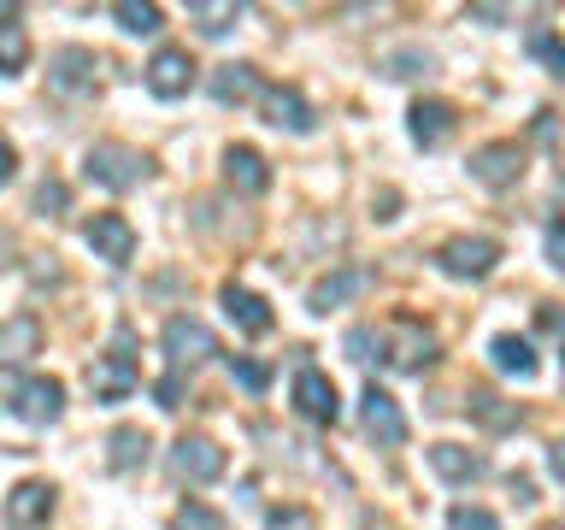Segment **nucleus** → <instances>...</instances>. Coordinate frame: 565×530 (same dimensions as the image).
<instances>
[{"label": "nucleus", "mask_w": 565, "mask_h": 530, "mask_svg": "<svg viewBox=\"0 0 565 530\" xmlns=\"http://www.w3.org/2000/svg\"><path fill=\"white\" fill-rule=\"evenodd\" d=\"M130 348H136V330H130V325H118V330H113V348H106L95 365H88V389H95V401L113 406V401H124V395H130V389L141 383V371H136V353H130Z\"/></svg>", "instance_id": "1"}, {"label": "nucleus", "mask_w": 565, "mask_h": 530, "mask_svg": "<svg viewBox=\"0 0 565 530\" xmlns=\"http://www.w3.org/2000/svg\"><path fill=\"white\" fill-rule=\"evenodd\" d=\"M83 171H88V183H100V189H136V183H148V171H153V159L130 148V141H95L83 159Z\"/></svg>", "instance_id": "2"}, {"label": "nucleus", "mask_w": 565, "mask_h": 530, "mask_svg": "<svg viewBox=\"0 0 565 530\" xmlns=\"http://www.w3.org/2000/svg\"><path fill=\"white\" fill-rule=\"evenodd\" d=\"M436 353H441L436 330H424L418 318H395L388 336H383V360L395 365V371H430Z\"/></svg>", "instance_id": "3"}, {"label": "nucleus", "mask_w": 565, "mask_h": 530, "mask_svg": "<svg viewBox=\"0 0 565 530\" xmlns=\"http://www.w3.org/2000/svg\"><path fill=\"white\" fill-rule=\"evenodd\" d=\"M212 353H218V336H212L201 318H189V312L166 318V360H171V371H194V365H206Z\"/></svg>", "instance_id": "4"}, {"label": "nucleus", "mask_w": 565, "mask_h": 530, "mask_svg": "<svg viewBox=\"0 0 565 530\" xmlns=\"http://www.w3.org/2000/svg\"><path fill=\"white\" fill-rule=\"evenodd\" d=\"M360 424H365V436L377 442V448H401V442H406L401 401L388 395V389H377V383H365V395H360Z\"/></svg>", "instance_id": "5"}, {"label": "nucleus", "mask_w": 565, "mask_h": 530, "mask_svg": "<svg viewBox=\"0 0 565 530\" xmlns=\"http://www.w3.org/2000/svg\"><path fill=\"white\" fill-rule=\"evenodd\" d=\"M295 413L312 418V424H335L342 418V395H335V383L324 378L318 365H295Z\"/></svg>", "instance_id": "6"}, {"label": "nucleus", "mask_w": 565, "mask_h": 530, "mask_svg": "<svg viewBox=\"0 0 565 530\" xmlns=\"http://www.w3.org/2000/svg\"><path fill=\"white\" fill-rule=\"evenodd\" d=\"M494 259H501V242H489V236H454V242H441V254H436V265L448 277H459V283L489 277Z\"/></svg>", "instance_id": "7"}, {"label": "nucleus", "mask_w": 565, "mask_h": 530, "mask_svg": "<svg viewBox=\"0 0 565 530\" xmlns=\"http://www.w3.org/2000/svg\"><path fill=\"white\" fill-rule=\"evenodd\" d=\"M95 71H100V60L88 47H60L47 60V88L60 100H77V95H95Z\"/></svg>", "instance_id": "8"}, {"label": "nucleus", "mask_w": 565, "mask_h": 530, "mask_svg": "<svg viewBox=\"0 0 565 530\" xmlns=\"http://www.w3.org/2000/svg\"><path fill=\"white\" fill-rule=\"evenodd\" d=\"M224 448L212 436H177L171 442V471L183 477V484H212V477H224Z\"/></svg>", "instance_id": "9"}, {"label": "nucleus", "mask_w": 565, "mask_h": 530, "mask_svg": "<svg viewBox=\"0 0 565 530\" xmlns=\"http://www.w3.org/2000/svg\"><path fill=\"white\" fill-rule=\"evenodd\" d=\"M83 242L95 247V259H106V265H130L136 259V230H130L124 212H95L88 230H83Z\"/></svg>", "instance_id": "10"}, {"label": "nucleus", "mask_w": 565, "mask_h": 530, "mask_svg": "<svg viewBox=\"0 0 565 530\" xmlns=\"http://www.w3.org/2000/svg\"><path fill=\"white\" fill-rule=\"evenodd\" d=\"M12 413L24 424H53L65 413V383L60 378H24L12 383Z\"/></svg>", "instance_id": "11"}, {"label": "nucleus", "mask_w": 565, "mask_h": 530, "mask_svg": "<svg viewBox=\"0 0 565 530\" xmlns=\"http://www.w3.org/2000/svg\"><path fill=\"white\" fill-rule=\"evenodd\" d=\"M471 177L483 189H512L524 177V148L519 141H489V148L471 153Z\"/></svg>", "instance_id": "12"}, {"label": "nucleus", "mask_w": 565, "mask_h": 530, "mask_svg": "<svg viewBox=\"0 0 565 530\" xmlns=\"http://www.w3.org/2000/svg\"><path fill=\"white\" fill-rule=\"evenodd\" d=\"M189 83H194V60H189V47H159L153 60H148V88H153L159 100L189 95Z\"/></svg>", "instance_id": "13"}, {"label": "nucleus", "mask_w": 565, "mask_h": 530, "mask_svg": "<svg viewBox=\"0 0 565 530\" xmlns=\"http://www.w3.org/2000/svg\"><path fill=\"white\" fill-rule=\"evenodd\" d=\"M53 512V484H42V477H24L12 495H7V524L12 530H35Z\"/></svg>", "instance_id": "14"}, {"label": "nucleus", "mask_w": 565, "mask_h": 530, "mask_svg": "<svg viewBox=\"0 0 565 530\" xmlns=\"http://www.w3.org/2000/svg\"><path fill=\"white\" fill-rule=\"evenodd\" d=\"M424 459H430V471L441 477V484H477V477L489 471L483 454L459 448V442H436V448H424Z\"/></svg>", "instance_id": "15"}, {"label": "nucleus", "mask_w": 565, "mask_h": 530, "mask_svg": "<svg viewBox=\"0 0 565 530\" xmlns=\"http://www.w3.org/2000/svg\"><path fill=\"white\" fill-rule=\"evenodd\" d=\"M218 300H224V318H230V325H236L242 336H265V330H271V307H265L254 289H236V283H224Z\"/></svg>", "instance_id": "16"}, {"label": "nucleus", "mask_w": 565, "mask_h": 530, "mask_svg": "<svg viewBox=\"0 0 565 530\" xmlns=\"http://www.w3.org/2000/svg\"><path fill=\"white\" fill-rule=\"evenodd\" d=\"M406 130H413L418 148H430V153H436L441 141L454 136V106H448V100H418L413 113H406Z\"/></svg>", "instance_id": "17"}, {"label": "nucleus", "mask_w": 565, "mask_h": 530, "mask_svg": "<svg viewBox=\"0 0 565 530\" xmlns=\"http://www.w3.org/2000/svg\"><path fill=\"white\" fill-rule=\"evenodd\" d=\"M265 124H277V130L289 136H307L312 130V106L300 88H265Z\"/></svg>", "instance_id": "18"}, {"label": "nucleus", "mask_w": 565, "mask_h": 530, "mask_svg": "<svg viewBox=\"0 0 565 530\" xmlns=\"http://www.w3.org/2000/svg\"><path fill=\"white\" fill-rule=\"evenodd\" d=\"M30 353H42V318L18 312V318L0 325V365H24Z\"/></svg>", "instance_id": "19"}, {"label": "nucleus", "mask_w": 565, "mask_h": 530, "mask_svg": "<svg viewBox=\"0 0 565 530\" xmlns=\"http://www.w3.org/2000/svg\"><path fill=\"white\" fill-rule=\"evenodd\" d=\"M365 272H353V265H342V272H324L312 283V295H307V307L312 312H330V307H342V300H353V295H365Z\"/></svg>", "instance_id": "20"}, {"label": "nucleus", "mask_w": 565, "mask_h": 530, "mask_svg": "<svg viewBox=\"0 0 565 530\" xmlns=\"http://www.w3.org/2000/svg\"><path fill=\"white\" fill-rule=\"evenodd\" d=\"M489 365L501 371V378L530 383V378H536V348H530L524 336H494V342H489Z\"/></svg>", "instance_id": "21"}, {"label": "nucleus", "mask_w": 565, "mask_h": 530, "mask_svg": "<svg viewBox=\"0 0 565 530\" xmlns=\"http://www.w3.org/2000/svg\"><path fill=\"white\" fill-rule=\"evenodd\" d=\"M224 177H230L242 194H265V189H271V166H265L259 148H230V153H224Z\"/></svg>", "instance_id": "22"}, {"label": "nucleus", "mask_w": 565, "mask_h": 530, "mask_svg": "<svg viewBox=\"0 0 565 530\" xmlns=\"http://www.w3.org/2000/svg\"><path fill=\"white\" fill-rule=\"evenodd\" d=\"M212 100H218V106H242V100H254V95H265V88H259V71L254 65H218V71H212Z\"/></svg>", "instance_id": "23"}, {"label": "nucleus", "mask_w": 565, "mask_h": 530, "mask_svg": "<svg viewBox=\"0 0 565 530\" xmlns=\"http://www.w3.org/2000/svg\"><path fill=\"white\" fill-rule=\"evenodd\" d=\"M106 448H113V454H106V466H113V471H136V466H148L153 442H148V431H136V424H118Z\"/></svg>", "instance_id": "24"}, {"label": "nucleus", "mask_w": 565, "mask_h": 530, "mask_svg": "<svg viewBox=\"0 0 565 530\" xmlns=\"http://www.w3.org/2000/svg\"><path fill=\"white\" fill-rule=\"evenodd\" d=\"M189 18H194V30H201V35H230V30H236V18H242V7H236V0H189Z\"/></svg>", "instance_id": "25"}, {"label": "nucleus", "mask_w": 565, "mask_h": 530, "mask_svg": "<svg viewBox=\"0 0 565 530\" xmlns=\"http://www.w3.org/2000/svg\"><path fill=\"white\" fill-rule=\"evenodd\" d=\"M24 65H30V35L7 12V18H0V77H12V71H24Z\"/></svg>", "instance_id": "26"}, {"label": "nucleus", "mask_w": 565, "mask_h": 530, "mask_svg": "<svg viewBox=\"0 0 565 530\" xmlns=\"http://www.w3.org/2000/svg\"><path fill=\"white\" fill-rule=\"evenodd\" d=\"M471 418L489 424V431H512V424H519V406L501 401V395H489V389H471Z\"/></svg>", "instance_id": "27"}, {"label": "nucleus", "mask_w": 565, "mask_h": 530, "mask_svg": "<svg viewBox=\"0 0 565 530\" xmlns=\"http://www.w3.org/2000/svg\"><path fill=\"white\" fill-rule=\"evenodd\" d=\"M113 18H118L130 35H159V24H166V12H159V7H141V0H118Z\"/></svg>", "instance_id": "28"}, {"label": "nucleus", "mask_w": 565, "mask_h": 530, "mask_svg": "<svg viewBox=\"0 0 565 530\" xmlns=\"http://www.w3.org/2000/svg\"><path fill=\"white\" fill-rule=\"evenodd\" d=\"M171 530H230V519H224V512H212L206 501H183L171 512Z\"/></svg>", "instance_id": "29"}, {"label": "nucleus", "mask_w": 565, "mask_h": 530, "mask_svg": "<svg viewBox=\"0 0 565 530\" xmlns=\"http://www.w3.org/2000/svg\"><path fill=\"white\" fill-rule=\"evenodd\" d=\"M65 206H71V189L60 177H42V183H35V212H42V219H60Z\"/></svg>", "instance_id": "30"}, {"label": "nucleus", "mask_w": 565, "mask_h": 530, "mask_svg": "<svg viewBox=\"0 0 565 530\" xmlns=\"http://www.w3.org/2000/svg\"><path fill=\"white\" fill-rule=\"evenodd\" d=\"M530 53H536V60H547V65H554V77L565 83V42H559L554 30H530Z\"/></svg>", "instance_id": "31"}, {"label": "nucleus", "mask_w": 565, "mask_h": 530, "mask_svg": "<svg viewBox=\"0 0 565 530\" xmlns=\"http://www.w3.org/2000/svg\"><path fill=\"white\" fill-rule=\"evenodd\" d=\"M348 353H353V360H360V365H371V360H377V353H383V336L371 330V325L348 330Z\"/></svg>", "instance_id": "32"}, {"label": "nucleus", "mask_w": 565, "mask_h": 530, "mask_svg": "<svg viewBox=\"0 0 565 530\" xmlns=\"http://www.w3.org/2000/svg\"><path fill=\"white\" fill-rule=\"evenodd\" d=\"M418 71H430V53H424V47L388 53V77H418Z\"/></svg>", "instance_id": "33"}, {"label": "nucleus", "mask_w": 565, "mask_h": 530, "mask_svg": "<svg viewBox=\"0 0 565 530\" xmlns=\"http://www.w3.org/2000/svg\"><path fill=\"white\" fill-rule=\"evenodd\" d=\"M448 530H501V519L483 512V507H454L448 512Z\"/></svg>", "instance_id": "34"}, {"label": "nucleus", "mask_w": 565, "mask_h": 530, "mask_svg": "<svg viewBox=\"0 0 565 530\" xmlns=\"http://www.w3.org/2000/svg\"><path fill=\"white\" fill-rule=\"evenodd\" d=\"M265 530H318V519L307 507H277L271 519H265Z\"/></svg>", "instance_id": "35"}, {"label": "nucleus", "mask_w": 565, "mask_h": 530, "mask_svg": "<svg viewBox=\"0 0 565 530\" xmlns=\"http://www.w3.org/2000/svg\"><path fill=\"white\" fill-rule=\"evenodd\" d=\"M230 371H236V383L254 389V395H259L265 383H271V365H259V360H230Z\"/></svg>", "instance_id": "36"}, {"label": "nucleus", "mask_w": 565, "mask_h": 530, "mask_svg": "<svg viewBox=\"0 0 565 530\" xmlns=\"http://www.w3.org/2000/svg\"><path fill=\"white\" fill-rule=\"evenodd\" d=\"M547 265H554V272L565 277V219L547 224Z\"/></svg>", "instance_id": "37"}, {"label": "nucleus", "mask_w": 565, "mask_h": 530, "mask_svg": "<svg viewBox=\"0 0 565 530\" xmlns=\"http://www.w3.org/2000/svg\"><path fill=\"white\" fill-rule=\"evenodd\" d=\"M153 395H159V406H166V413H171V406H183V371H171V378H159V389H153Z\"/></svg>", "instance_id": "38"}, {"label": "nucleus", "mask_w": 565, "mask_h": 530, "mask_svg": "<svg viewBox=\"0 0 565 530\" xmlns=\"http://www.w3.org/2000/svg\"><path fill=\"white\" fill-rule=\"evenodd\" d=\"M12 177H18V148L0 136V183H12Z\"/></svg>", "instance_id": "39"}, {"label": "nucleus", "mask_w": 565, "mask_h": 530, "mask_svg": "<svg viewBox=\"0 0 565 530\" xmlns=\"http://www.w3.org/2000/svg\"><path fill=\"white\" fill-rule=\"evenodd\" d=\"M536 318H542V330H547V336H559V342H565V312H559V307H542Z\"/></svg>", "instance_id": "40"}, {"label": "nucleus", "mask_w": 565, "mask_h": 530, "mask_svg": "<svg viewBox=\"0 0 565 530\" xmlns=\"http://www.w3.org/2000/svg\"><path fill=\"white\" fill-rule=\"evenodd\" d=\"M547 471H554V477H559V484H565V436L554 442V448H547Z\"/></svg>", "instance_id": "41"}, {"label": "nucleus", "mask_w": 565, "mask_h": 530, "mask_svg": "<svg viewBox=\"0 0 565 530\" xmlns=\"http://www.w3.org/2000/svg\"><path fill=\"white\" fill-rule=\"evenodd\" d=\"M512 495H519V507H530L536 501V484H530V477H512Z\"/></svg>", "instance_id": "42"}, {"label": "nucleus", "mask_w": 565, "mask_h": 530, "mask_svg": "<svg viewBox=\"0 0 565 530\" xmlns=\"http://www.w3.org/2000/svg\"><path fill=\"white\" fill-rule=\"evenodd\" d=\"M547 530H559V524H547Z\"/></svg>", "instance_id": "43"}]
</instances>
